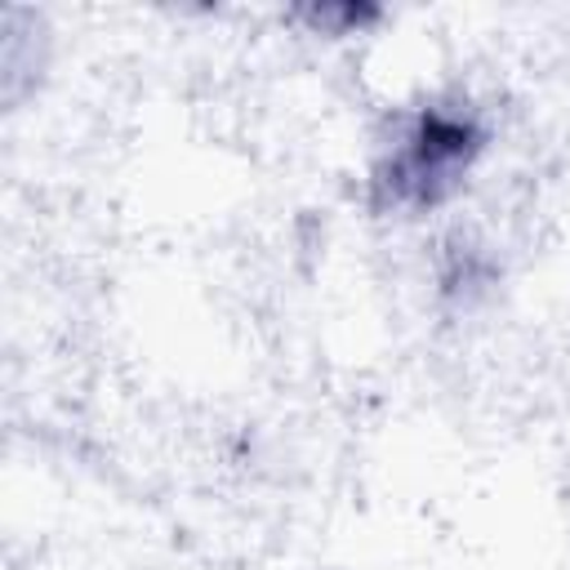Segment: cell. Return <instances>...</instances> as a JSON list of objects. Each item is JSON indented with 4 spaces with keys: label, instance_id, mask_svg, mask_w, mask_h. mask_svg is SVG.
<instances>
[{
    "label": "cell",
    "instance_id": "6da1fadb",
    "mask_svg": "<svg viewBox=\"0 0 570 570\" xmlns=\"http://www.w3.org/2000/svg\"><path fill=\"white\" fill-rule=\"evenodd\" d=\"M485 129L463 107H419L396 120L392 142L374 165V205L379 209H432L441 205L472 160L481 156Z\"/></svg>",
    "mask_w": 570,
    "mask_h": 570
}]
</instances>
